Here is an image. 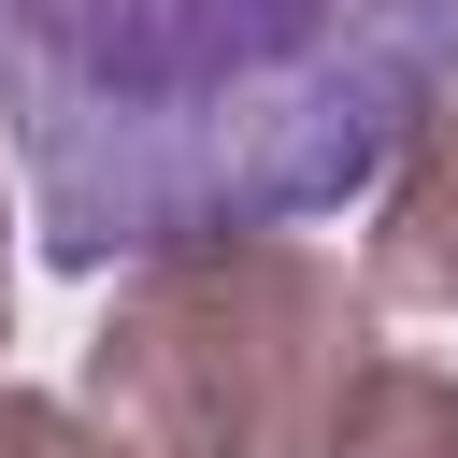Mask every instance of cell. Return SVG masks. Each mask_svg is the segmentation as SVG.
<instances>
[{"label": "cell", "instance_id": "6da1fadb", "mask_svg": "<svg viewBox=\"0 0 458 458\" xmlns=\"http://www.w3.org/2000/svg\"><path fill=\"white\" fill-rule=\"evenodd\" d=\"M458 100V0H0V157L57 272L344 215Z\"/></svg>", "mask_w": 458, "mask_h": 458}, {"label": "cell", "instance_id": "7a4b0ae2", "mask_svg": "<svg viewBox=\"0 0 458 458\" xmlns=\"http://www.w3.org/2000/svg\"><path fill=\"white\" fill-rule=\"evenodd\" d=\"M372 315L386 301L301 229L186 243V258L114 272L72 401L129 458H329L344 386L386 358Z\"/></svg>", "mask_w": 458, "mask_h": 458}, {"label": "cell", "instance_id": "3957f363", "mask_svg": "<svg viewBox=\"0 0 458 458\" xmlns=\"http://www.w3.org/2000/svg\"><path fill=\"white\" fill-rule=\"evenodd\" d=\"M358 286L372 301H415V315H458V100L415 129V157L386 172L372 200V243H358Z\"/></svg>", "mask_w": 458, "mask_h": 458}, {"label": "cell", "instance_id": "277c9868", "mask_svg": "<svg viewBox=\"0 0 458 458\" xmlns=\"http://www.w3.org/2000/svg\"><path fill=\"white\" fill-rule=\"evenodd\" d=\"M329 458H458V372L429 358H372L329 415Z\"/></svg>", "mask_w": 458, "mask_h": 458}, {"label": "cell", "instance_id": "5b68a950", "mask_svg": "<svg viewBox=\"0 0 458 458\" xmlns=\"http://www.w3.org/2000/svg\"><path fill=\"white\" fill-rule=\"evenodd\" d=\"M0 458H129L86 401H57V386H14L0 372Z\"/></svg>", "mask_w": 458, "mask_h": 458}, {"label": "cell", "instance_id": "8992f818", "mask_svg": "<svg viewBox=\"0 0 458 458\" xmlns=\"http://www.w3.org/2000/svg\"><path fill=\"white\" fill-rule=\"evenodd\" d=\"M0 344H14V243H0Z\"/></svg>", "mask_w": 458, "mask_h": 458}]
</instances>
